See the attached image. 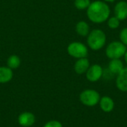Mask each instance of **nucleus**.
Returning <instances> with one entry per match:
<instances>
[{"label": "nucleus", "mask_w": 127, "mask_h": 127, "mask_svg": "<svg viewBox=\"0 0 127 127\" xmlns=\"http://www.w3.org/2000/svg\"><path fill=\"white\" fill-rule=\"evenodd\" d=\"M76 31L80 36H86L89 33V26L86 22L80 21L76 25Z\"/></svg>", "instance_id": "4468645a"}, {"label": "nucleus", "mask_w": 127, "mask_h": 127, "mask_svg": "<svg viewBox=\"0 0 127 127\" xmlns=\"http://www.w3.org/2000/svg\"><path fill=\"white\" fill-rule=\"evenodd\" d=\"M127 51V47L121 42H112L106 48V54L109 59H120Z\"/></svg>", "instance_id": "7ed1b4c3"}, {"label": "nucleus", "mask_w": 127, "mask_h": 127, "mask_svg": "<svg viewBox=\"0 0 127 127\" xmlns=\"http://www.w3.org/2000/svg\"><path fill=\"white\" fill-rule=\"evenodd\" d=\"M44 127H63V125L57 121H51L46 123Z\"/></svg>", "instance_id": "6ab92c4d"}, {"label": "nucleus", "mask_w": 127, "mask_h": 127, "mask_svg": "<svg viewBox=\"0 0 127 127\" xmlns=\"http://www.w3.org/2000/svg\"><path fill=\"white\" fill-rule=\"evenodd\" d=\"M90 0H75L74 6L79 10H84L88 8L90 5Z\"/></svg>", "instance_id": "dca6fc26"}, {"label": "nucleus", "mask_w": 127, "mask_h": 127, "mask_svg": "<svg viewBox=\"0 0 127 127\" xmlns=\"http://www.w3.org/2000/svg\"><path fill=\"white\" fill-rule=\"evenodd\" d=\"M87 42L92 50H100L106 43V34L101 30L95 29L89 34Z\"/></svg>", "instance_id": "f03ea898"}, {"label": "nucleus", "mask_w": 127, "mask_h": 127, "mask_svg": "<svg viewBox=\"0 0 127 127\" xmlns=\"http://www.w3.org/2000/svg\"><path fill=\"white\" fill-rule=\"evenodd\" d=\"M115 13L119 20H124L127 18V2L119 1L115 7Z\"/></svg>", "instance_id": "1a4fd4ad"}, {"label": "nucleus", "mask_w": 127, "mask_h": 127, "mask_svg": "<svg viewBox=\"0 0 127 127\" xmlns=\"http://www.w3.org/2000/svg\"><path fill=\"white\" fill-rule=\"evenodd\" d=\"M110 14V9L107 4L101 1H95L90 4L87 10L89 19L95 23H101L107 20Z\"/></svg>", "instance_id": "f257e3e1"}, {"label": "nucleus", "mask_w": 127, "mask_h": 127, "mask_svg": "<svg viewBox=\"0 0 127 127\" xmlns=\"http://www.w3.org/2000/svg\"><path fill=\"white\" fill-rule=\"evenodd\" d=\"M120 39L123 44L127 45V28H124L120 33Z\"/></svg>", "instance_id": "a211bd4d"}, {"label": "nucleus", "mask_w": 127, "mask_h": 127, "mask_svg": "<svg viewBox=\"0 0 127 127\" xmlns=\"http://www.w3.org/2000/svg\"><path fill=\"white\" fill-rule=\"evenodd\" d=\"M89 68V61L86 57L80 58L74 64V71L78 74H82L87 71Z\"/></svg>", "instance_id": "9d476101"}, {"label": "nucleus", "mask_w": 127, "mask_h": 127, "mask_svg": "<svg viewBox=\"0 0 127 127\" xmlns=\"http://www.w3.org/2000/svg\"><path fill=\"white\" fill-rule=\"evenodd\" d=\"M104 1H109V2H113L115 0H104Z\"/></svg>", "instance_id": "412c9836"}, {"label": "nucleus", "mask_w": 127, "mask_h": 127, "mask_svg": "<svg viewBox=\"0 0 127 127\" xmlns=\"http://www.w3.org/2000/svg\"><path fill=\"white\" fill-rule=\"evenodd\" d=\"M116 85L118 89L122 92H127V68H123L118 74Z\"/></svg>", "instance_id": "6e6552de"}, {"label": "nucleus", "mask_w": 127, "mask_h": 127, "mask_svg": "<svg viewBox=\"0 0 127 127\" xmlns=\"http://www.w3.org/2000/svg\"><path fill=\"white\" fill-rule=\"evenodd\" d=\"M13 71L9 67H0V83H6L13 78Z\"/></svg>", "instance_id": "f8f14e48"}, {"label": "nucleus", "mask_w": 127, "mask_h": 127, "mask_svg": "<svg viewBox=\"0 0 127 127\" xmlns=\"http://www.w3.org/2000/svg\"><path fill=\"white\" fill-rule=\"evenodd\" d=\"M36 118L33 114L26 112L22 113L18 118V122L20 126L23 127H31L35 123Z\"/></svg>", "instance_id": "0eeeda50"}, {"label": "nucleus", "mask_w": 127, "mask_h": 127, "mask_svg": "<svg viewBox=\"0 0 127 127\" xmlns=\"http://www.w3.org/2000/svg\"><path fill=\"white\" fill-rule=\"evenodd\" d=\"M124 58H125V61H126V63H127V51H126L125 54H124Z\"/></svg>", "instance_id": "aec40b11"}, {"label": "nucleus", "mask_w": 127, "mask_h": 127, "mask_svg": "<svg viewBox=\"0 0 127 127\" xmlns=\"http://www.w3.org/2000/svg\"><path fill=\"white\" fill-rule=\"evenodd\" d=\"M100 106L103 112H110L113 110L115 104L113 100L111 97L108 96H104L100 99Z\"/></svg>", "instance_id": "9b49d317"}, {"label": "nucleus", "mask_w": 127, "mask_h": 127, "mask_svg": "<svg viewBox=\"0 0 127 127\" xmlns=\"http://www.w3.org/2000/svg\"><path fill=\"white\" fill-rule=\"evenodd\" d=\"M7 67H9L10 69H16L19 67L21 64L20 58L17 55H11L8 57L7 60Z\"/></svg>", "instance_id": "2eb2a0df"}, {"label": "nucleus", "mask_w": 127, "mask_h": 127, "mask_svg": "<svg viewBox=\"0 0 127 127\" xmlns=\"http://www.w3.org/2000/svg\"><path fill=\"white\" fill-rule=\"evenodd\" d=\"M119 25H120V20L116 16L111 17L108 21V25L110 28H112V29L117 28H118Z\"/></svg>", "instance_id": "f3484780"}, {"label": "nucleus", "mask_w": 127, "mask_h": 127, "mask_svg": "<svg viewBox=\"0 0 127 127\" xmlns=\"http://www.w3.org/2000/svg\"><path fill=\"white\" fill-rule=\"evenodd\" d=\"M100 95L93 89H86L81 92L80 100L82 103L87 106H95L100 101Z\"/></svg>", "instance_id": "20e7f679"}, {"label": "nucleus", "mask_w": 127, "mask_h": 127, "mask_svg": "<svg viewBox=\"0 0 127 127\" xmlns=\"http://www.w3.org/2000/svg\"><path fill=\"white\" fill-rule=\"evenodd\" d=\"M67 51L70 56L78 59L86 57L88 54V49L86 46L78 42H74L69 44Z\"/></svg>", "instance_id": "39448f33"}, {"label": "nucleus", "mask_w": 127, "mask_h": 127, "mask_svg": "<svg viewBox=\"0 0 127 127\" xmlns=\"http://www.w3.org/2000/svg\"><path fill=\"white\" fill-rule=\"evenodd\" d=\"M103 75V68L99 65H93L86 71V78L90 82H96Z\"/></svg>", "instance_id": "423d86ee"}, {"label": "nucleus", "mask_w": 127, "mask_h": 127, "mask_svg": "<svg viewBox=\"0 0 127 127\" xmlns=\"http://www.w3.org/2000/svg\"><path fill=\"white\" fill-rule=\"evenodd\" d=\"M109 68L110 71H112L113 74H119L122 69L124 68V64L123 62L119 59H113L109 63Z\"/></svg>", "instance_id": "ddd939ff"}]
</instances>
